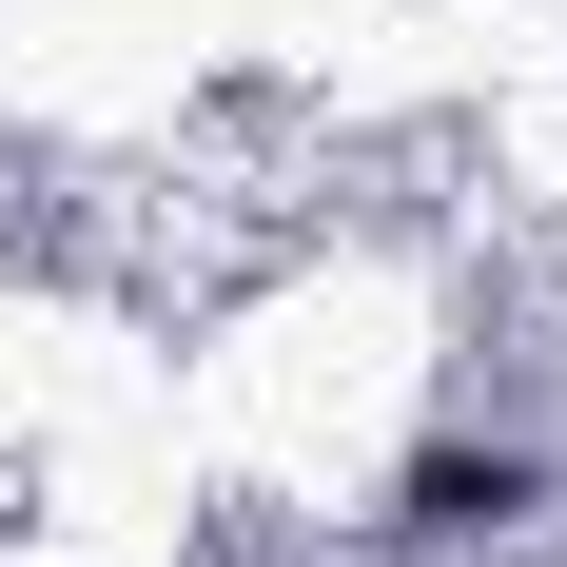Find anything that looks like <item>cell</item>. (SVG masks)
Masks as SVG:
<instances>
[{
    "mask_svg": "<svg viewBox=\"0 0 567 567\" xmlns=\"http://www.w3.org/2000/svg\"><path fill=\"white\" fill-rule=\"evenodd\" d=\"M528 489H548L528 451H431V470H411V528H509Z\"/></svg>",
    "mask_w": 567,
    "mask_h": 567,
    "instance_id": "6da1fadb",
    "label": "cell"
}]
</instances>
